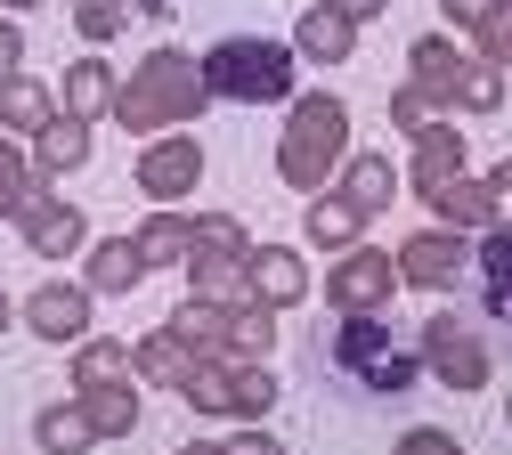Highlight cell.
<instances>
[{"instance_id":"obj_1","label":"cell","mask_w":512,"mask_h":455,"mask_svg":"<svg viewBox=\"0 0 512 455\" xmlns=\"http://www.w3.org/2000/svg\"><path fill=\"white\" fill-rule=\"evenodd\" d=\"M212 106L204 90V65L187 57L179 41H155L131 74L114 90V122L131 130V139H163V130H196V114Z\"/></svg>"},{"instance_id":"obj_2","label":"cell","mask_w":512,"mask_h":455,"mask_svg":"<svg viewBox=\"0 0 512 455\" xmlns=\"http://www.w3.org/2000/svg\"><path fill=\"white\" fill-rule=\"evenodd\" d=\"M350 155V106L326 90H293L285 98V130H277V179L293 195H317Z\"/></svg>"},{"instance_id":"obj_3","label":"cell","mask_w":512,"mask_h":455,"mask_svg":"<svg viewBox=\"0 0 512 455\" xmlns=\"http://www.w3.org/2000/svg\"><path fill=\"white\" fill-rule=\"evenodd\" d=\"M196 65H204L212 106H285L301 57H293V41H277V33H220Z\"/></svg>"},{"instance_id":"obj_4","label":"cell","mask_w":512,"mask_h":455,"mask_svg":"<svg viewBox=\"0 0 512 455\" xmlns=\"http://www.w3.org/2000/svg\"><path fill=\"white\" fill-rule=\"evenodd\" d=\"M326 358H334V374H342V382L374 390V399H399V390H415V382H423V358H415V350H399L391 317H342V325H334V342H326Z\"/></svg>"},{"instance_id":"obj_5","label":"cell","mask_w":512,"mask_h":455,"mask_svg":"<svg viewBox=\"0 0 512 455\" xmlns=\"http://www.w3.org/2000/svg\"><path fill=\"white\" fill-rule=\"evenodd\" d=\"M415 358H423V374H431L439 390H488V374H496L488 334H480L472 317H456V309H431V317H423Z\"/></svg>"},{"instance_id":"obj_6","label":"cell","mask_w":512,"mask_h":455,"mask_svg":"<svg viewBox=\"0 0 512 455\" xmlns=\"http://www.w3.org/2000/svg\"><path fill=\"white\" fill-rule=\"evenodd\" d=\"M0 220H9V228L25 236V252H41V260H74V252H90V212L66 204L49 179H33L17 204H0Z\"/></svg>"},{"instance_id":"obj_7","label":"cell","mask_w":512,"mask_h":455,"mask_svg":"<svg viewBox=\"0 0 512 455\" xmlns=\"http://www.w3.org/2000/svg\"><path fill=\"white\" fill-rule=\"evenodd\" d=\"M391 293H399V269H391L382 244L334 252V269H326V309L334 317H391Z\"/></svg>"},{"instance_id":"obj_8","label":"cell","mask_w":512,"mask_h":455,"mask_svg":"<svg viewBox=\"0 0 512 455\" xmlns=\"http://www.w3.org/2000/svg\"><path fill=\"white\" fill-rule=\"evenodd\" d=\"M204 171H212V163H204V139H196V130H163V139H147V147H139L131 187L147 195V204H187Z\"/></svg>"},{"instance_id":"obj_9","label":"cell","mask_w":512,"mask_h":455,"mask_svg":"<svg viewBox=\"0 0 512 455\" xmlns=\"http://www.w3.org/2000/svg\"><path fill=\"white\" fill-rule=\"evenodd\" d=\"M391 269H399L407 293H447L472 269V236H456V228H407L399 252H391Z\"/></svg>"},{"instance_id":"obj_10","label":"cell","mask_w":512,"mask_h":455,"mask_svg":"<svg viewBox=\"0 0 512 455\" xmlns=\"http://www.w3.org/2000/svg\"><path fill=\"white\" fill-rule=\"evenodd\" d=\"M17 317L33 325L41 342H66V350H74V342L90 334V317H98V293H90L82 277H49V285H33V293H25V309H17Z\"/></svg>"},{"instance_id":"obj_11","label":"cell","mask_w":512,"mask_h":455,"mask_svg":"<svg viewBox=\"0 0 512 455\" xmlns=\"http://www.w3.org/2000/svg\"><path fill=\"white\" fill-rule=\"evenodd\" d=\"M244 293L252 301H269L277 317L285 309H301L317 285H309V260H301V244H252L244 252Z\"/></svg>"},{"instance_id":"obj_12","label":"cell","mask_w":512,"mask_h":455,"mask_svg":"<svg viewBox=\"0 0 512 455\" xmlns=\"http://www.w3.org/2000/svg\"><path fill=\"white\" fill-rule=\"evenodd\" d=\"M399 187H407V179H399V163L382 155V147H350V155H342V171H334V195H342V204H350L366 228L399 204Z\"/></svg>"},{"instance_id":"obj_13","label":"cell","mask_w":512,"mask_h":455,"mask_svg":"<svg viewBox=\"0 0 512 455\" xmlns=\"http://www.w3.org/2000/svg\"><path fill=\"white\" fill-rule=\"evenodd\" d=\"M456 171H472L464 130H456V122H423L415 139H407V187H415V195H431V187H447Z\"/></svg>"},{"instance_id":"obj_14","label":"cell","mask_w":512,"mask_h":455,"mask_svg":"<svg viewBox=\"0 0 512 455\" xmlns=\"http://www.w3.org/2000/svg\"><path fill=\"white\" fill-rule=\"evenodd\" d=\"M74 407L90 415L98 447H106V439H131V431L147 423V399H139V374H122V382H90V390H74Z\"/></svg>"},{"instance_id":"obj_15","label":"cell","mask_w":512,"mask_h":455,"mask_svg":"<svg viewBox=\"0 0 512 455\" xmlns=\"http://www.w3.org/2000/svg\"><path fill=\"white\" fill-rule=\"evenodd\" d=\"M423 204H431V228H456V236L496 228V195H488V179H480V171H456L447 187H431Z\"/></svg>"},{"instance_id":"obj_16","label":"cell","mask_w":512,"mask_h":455,"mask_svg":"<svg viewBox=\"0 0 512 455\" xmlns=\"http://www.w3.org/2000/svg\"><path fill=\"white\" fill-rule=\"evenodd\" d=\"M82 285H90L98 301H114V293H139V285H147V260H139V244H131V236H90V252H82Z\"/></svg>"},{"instance_id":"obj_17","label":"cell","mask_w":512,"mask_h":455,"mask_svg":"<svg viewBox=\"0 0 512 455\" xmlns=\"http://www.w3.org/2000/svg\"><path fill=\"white\" fill-rule=\"evenodd\" d=\"M25 155H33V171H41V179H66V171H82V163H90V122L57 106V114L33 130V147H25Z\"/></svg>"},{"instance_id":"obj_18","label":"cell","mask_w":512,"mask_h":455,"mask_svg":"<svg viewBox=\"0 0 512 455\" xmlns=\"http://www.w3.org/2000/svg\"><path fill=\"white\" fill-rule=\"evenodd\" d=\"M114 90H122V74L90 49V57H74L66 74H57V106L66 114H82V122H98V114H114Z\"/></svg>"},{"instance_id":"obj_19","label":"cell","mask_w":512,"mask_h":455,"mask_svg":"<svg viewBox=\"0 0 512 455\" xmlns=\"http://www.w3.org/2000/svg\"><path fill=\"white\" fill-rule=\"evenodd\" d=\"M350 49H358V25L342 17V9H301L293 17V57H309V65H350Z\"/></svg>"},{"instance_id":"obj_20","label":"cell","mask_w":512,"mask_h":455,"mask_svg":"<svg viewBox=\"0 0 512 455\" xmlns=\"http://www.w3.org/2000/svg\"><path fill=\"white\" fill-rule=\"evenodd\" d=\"M472 277H480V309L512 325V228H480L472 236Z\"/></svg>"},{"instance_id":"obj_21","label":"cell","mask_w":512,"mask_h":455,"mask_svg":"<svg viewBox=\"0 0 512 455\" xmlns=\"http://www.w3.org/2000/svg\"><path fill=\"white\" fill-rule=\"evenodd\" d=\"M131 244H139V260H147V277L155 269H187V252H196V228H187V212H171V204H155L139 228H131Z\"/></svg>"},{"instance_id":"obj_22","label":"cell","mask_w":512,"mask_h":455,"mask_svg":"<svg viewBox=\"0 0 512 455\" xmlns=\"http://www.w3.org/2000/svg\"><path fill=\"white\" fill-rule=\"evenodd\" d=\"M301 236H309L317 252L334 260V252H350V244H366V220H358V212L342 204L334 187H317V195H309V212H301Z\"/></svg>"},{"instance_id":"obj_23","label":"cell","mask_w":512,"mask_h":455,"mask_svg":"<svg viewBox=\"0 0 512 455\" xmlns=\"http://www.w3.org/2000/svg\"><path fill=\"white\" fill-rule=\"evenodd\" d=\"M49 114H57V82H41V74H9L0 82V130H9V139H33Z\"/></svg>"},{"instance_id":"obj_24","label":"cell","mask_w":512,"mask_h":455,"mask_svg":"<svg viewBox=\"0 0 512 455\" xmlns=\"http://www.w3.org/2000/svg\"><path fill=\"white\" fill-rule=\"evenodd\" d=\"M131 17H147V25H171V0H74V33L98 49V41H114Z\"/></svg>"},{"instance_id":"obj_25","label":"cell","mask_w":512,"mask_h":455,"mask_svg":"<svg viewBox=\"0 0 512 455\" xmlns=\"http://www.w3.org/2000/svg\"><path fill=\"white\" fill-rule=\"evenodd\" d=\"M220 350L228 358H269L277 350V309L252 301V293H236L228 301V325H220Z\"/></svg>"},{"instance_id":"obj_26","label":"cell","mask_w":512,"mask_h":455,"mask_svg":"<svg viewBox=\"0 0 512 455\" xmlns=\"http://www.w3.org/2000/svg\"><path fill=\"white\" fill-rule=\"evenodd\" d=\"M269 407H277L269 358H228V423H269Z\"/></svg>"},{"instance_id":"obj_27","label":"cell","mask_w":512,"mask_h":455,"mask_svg":"<svg viewBox=\"0 0 512 455\" xmlns=\"http://www.w3.org/2000/svg\"><path fill=\"white\" fill-rule=\"evenodd\" d=\"M456 65H464L456 33H415V41H407V82H423V90L439 98V114H447V82H456Z\"/></svg>"},{"instance_id":"obj_28","label":"cell","mask_w":512,"mask_h":455,"mask_svg":"<svg viewBox=\"0 0 512 455\" xmlns=\"http://www.w3.org/2000/svg\"><path fill=\"white\" fill-rule=\"evenodd\" d=\"M187 358H196V350H187L171 325H155V334H139V342H131V374H139V390H147V382H155V390H179Z\"/></svg>"},{"instance_id":"obj_29","label":"cell","mask_w":512,"mask_h":455,"mask_svg":"<svg viewBox=\"0 0 512 455\" xmlns=\"http://www.w3.org/2000/svg\"><path fill=\"white\" fill-rule=\"evenodd\" d=\"M33 447H41V455H90L98 431H90V415H82L74 399H57V407L33 415Z\"/></svg>"},{"instance_id":"obj_30","label":"cell","mask_w":512,"mask_h":455,"mask_svg":"<svg viewBox=\"0 0 512 455\" xmlns=\"http://www.w3.org/2000/svg\"><path fill=\"white\" fill-rule=\"evenodd\" d=\"M179 399L196 407V415H220V423H228V350H196V358H187Z\"/></svg>"},{"instance_id":"obj_31","label":"cell","mask_w":512,"mask_h":455,"mask_svg":"<svg viewBox=\"0 0 512 455\" xmlns=\"http://www.w3.org/2000/svg\"><path fill=\"white\" fill-rule=\"evenodd\" d=\"M66 374H74V390H90V382H122V374H131V342H114V334H82L74 358H66Z\"/></svg>"},{"instance_id":"obj_32","label":"cell","mask_w":512,"mask_h":455,"mask_svg":"<svg viewBox=\"0 0 512 455\" xmlns=\"http://www.w3.org/2000/svg\"><path fill=\"white\" fill-rule=\"evenodd\" d=\"M496 106H504V74L488 57H464L456 82H447V114H496Z\"/></svg>"},{"instance_id":"obj_33","label":"cell","mask_w":512,"mask_h":455,"mask_svg":"<svg viewBox=\"0 0 512 455\" xmlns=\"http://www.w3.org/2000/svg\"><path fill=\"white\" fill-rule=\"evenodd\" d=\"M187 350H220V325H228V301H204V293H179V309L163 317Z\"/></svg>"},{"instance_id":"obj_34","label":"cell","mask_w":512,"mask_h":455,"mask_svg":"<svg viewBox=\"0 0 512 455\" xmlns=\"http://www.w3.org/2000/svg\"><path fill=\"white\" fill-rule=\"evenodd\" d=\"M187 293H204V301H236L244 293V260L236 252H187Z\"/></svg>"},{"instance_id":"obj_35","label":"cell","mask_w":512,"mask_h":455,"mask_svg":"<svg viewBox=\"0 0 512 455\" xmlns=\"http://www.w3.org/2000/svg\"><path fill=\"white\" fill-rule=\"evenodd\" d=\"M187 228H196V252H252V236H244V220L236 212H187Z\"/></svg>"},{"instance_id":"obj_36","label":"cell","mask_w":512,"mask_h":455,"mask_svg":"<svg viewBox=\"0 0 512 455\" xmlns=\"http://www.w3.org/2000/svg\"><path fill=\"white\" fill-rule=\"evenodd\" d=\"M472 57H488L496 74H512V0H496V9H488V25L472 33Z\"/></svg>"},{"instance_id":"obj_37","label":"cell","mask_w":512,"mask_h":455,"mask_svg":"<svg viewBox=\"0 0 512 455\" xmlns=\"http://www.w3.org/2000/svg\"><path fill=\"white\" fill-rule=\"evenodd\" d=\"M423 122H447V114H439V98H431L423 82H399V90H391V130H407V139H415Z\"/></svg>"},{"instance_id":"obj_38","label":"cell","mask_w":512,"mask_h":455,"mask_svg":"<svg viewBox=\"0 0 512 455\" xmlns=\"http://www.w3.org/2000/svg\"><path fill=\"white\" fill-rule=\"evenodd\" d=\"M33 179H41V171H33V155L9 139V130H0V204H17V195H25Z\"/></svg>"},{"instance_id":"obj_39","label":"cell","mask_w":512,"mask_h":455,"mask_svg":"<svg viewBox=\"0 0 512 455\" xmlns=\"http://www.w3.org/2000/svg\"><path fill=\"white\" fill-rule=\"evenodd\" d=\"M391 455H464V439L439 431V423H407V431L391 439Z\"/></svg>"},{"instance_id":"obj_40","label":"cell","mask_w":512,"mask_h":455,"mask_svg":"<svg viewBox=\"0 0 512 455\" xmlns=\"http://www.w3.org/2000/svg\"><path fill=\"white\" fill-rule=\"evenodd\" d=\"M220 455H285V439H277V431H261V423H236V431L220 439Z\"/></svg>"},{"instance_id":"obj_41","label":"cell","mask_w":512,"mask_h":455,"mask_svg":"<svg viewBox=\"0 0 512 455\" xmlns=\"http://www.w3.org/2000/svg\"><path fill=\"white\" fill-rule=\"evenodd\" d=\"M9 74H25V33H17V17L0 9V82Z\"/></svg>"},{"instance_id":"obj_42","label":"cell","mask_w":512,"mask_h":455,"mask_svg":"<svg viewBox=\"0 0 512 455\" xmlns=\"http://www.w3.org/2000/svg\"><path fill=\"white\" fill-rule=\"evenodd\" d=\"M488 9H496V0H439V17L456 25V33H480V25H488Z\"/></svg>"},{"instance_id":"obj_43","label":"cell","mask_w":512,"mask_h":455,"mask_svg":"<svg viewBox=\"0 0 512 455\" xmlns=\"http://www.w3.org/2000/svg\"><path fill=\"white\" fill-rule=\"evenodd\" d=\"M488 179V195H496V228H512V155L496 163V171H480Z\"/></svg>"},{"instance_id":"obj_44","label":"cell","mask_w":512,"mask_h":455,"mask_svg":"<svg viewBox=\"0 0 512 455\" xmlns=\"http://www.w3.org/2000/svg\"><path fill=\"white\" fill-rule=\"evenodd\" d=\"M326 9H342L350 25H366V17H382V9H391V0H326Z\"/></svg>"},{"instance_id":"obj_45","label":"cell","mask_w":512,"mask_h":455,"mask_svg":"<svg viewBox=\"0 0 512 455\" xmlns=\"http://www.w3.org/2000/svg\"><path fill=\"white\" fill-rule=\"evenodd\" d=\"M171 455H220V439H179Z\"/></svg>"},{"instance_id":"obj_46","label":"cell","mask_w":512,"mask_h":455,"mask_svg":"<svg viewBox=\"0 0 512 455\" xmlns=\"http://www.w3.org/2000/svg\"><path fill=\"white\" fill-rule=\"evenodd\" d=\"M9 325H17V301H9V293H0V334H9Z\"/></svg>"},{"instance_id":"obj_47","label":"cell","mask_w":512,"mask_h":455,"mask_svg":"<svg viewBox=\"0 0 512 455\" xmlns=\"http://www.w3.org/2000/svg\"><path fill=\"white\" fill-rule=\"evenodd\" d=\"M0 9H9V17H25V9H41V0H0Z\"/></svg>"},{"instance_id":"obj_48","label":"cell","mask_w":512,"mask_h":455,"mask_svg":"<svg viewBox=\"0 0 512 455\" xmlns=\"http://www.w3.org/2000/svg\"><path fill=\"white\" fill-rule=\"evenodd\" d=\"M504 423H512V399H504Z\"/></svg>"}]
</instances>
